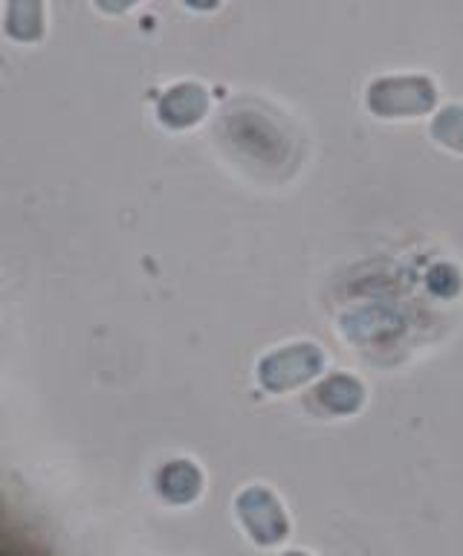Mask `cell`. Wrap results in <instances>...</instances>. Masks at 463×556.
<instances>
[{"mask_svg": "<svg viewBox=\"0 0 463 556\" xmlns=\"http://www.w3.org/2000/svg\"><path fill=\"white\" fill-rule=\"evenodd\" d=\"M437 85L426 73L376 76L365 87V108L380 119H414L435 111Z\"/></svg>", "mask_w": 463, "mask_h": 556, "instance_id": "6da1fadb", "label": "cell"}, {"mask_svg": "<svg viewBox=\"0 0 463 556\" xmlns=\"http://www.w3.org/2000/svg\"><path fill=\"white\" fill-rule=\"evenodd\" d=\"M324 365H327V356H324L319 342L296 339V342L267 351L255 365V374H258L263 391L284 394V391L301 389L307 382H313L316 377H322Z\"/></svg>", "mask_w": 463, "mask_h": 556, "instance_id": "7a4b0ae2", "label": "cell"}, {"mask_svg": "<svg viewBox=\"0 0 463 556\" xmlns=\"http://www.w3.org/2000/svg\"><path fill=\"white\" fill-rule=\"evenodd\" d=\"M235 516L255 545L275 547L290 536L287 507L267 484L244 486L235 495Z\"/></svg>", "mask_w": 463, "mask_h": 556, "instance_id": "3957f363", "label": "cell"}, {"mask_svg": "<svg viewBox=\"0 0 463 556\" xmlns=\"http://www.w3.org/2000/svg\"><path fill=\"white\" fill-rule=\"evenodd\" d=\"M227 139L232 146L246 154L255 163L279 165L281 160H287V137L284 128L275 125L270 116H263L258 111H235L229 113L223 122Z\"/></svg>", "mask_w": 463, "mask_h": 556, "instance_id": "277c9868", "label": "cell"}, {"mask_svg": "<svg viewBox=\"0 0 463 556\" xmlns=\"http://www.w3.org/2000/svg\"><path fill=\"white\" fill-rule=\"evenodd\" d=\"M339 330L350 345H385L406 333V316L397 304L388 302L350 304L339 316Z\"/></svg>", "mask_w": 463, "mask_h": 556, "instance_id": "5b68a950", "label": "cell"}, {"mask_svg": "<svg viewBox=\"0 0 463 556\" xmlns=\"http://www.w3.org/2000/svg\"><path fill=\"white\" fill-rule=\"evenodd\" d=\"M209 113V90L197 81H177L159 96L157 116L168 128H192Z\"/></svg>", "mask_w": 463, "mask_h": 556, "instance_id": "8992f818", "label": "cell"}, {"mask_svg": "<svg viewBox=\"0 0 463 556\" xmlns=\"http://www.w3.org/2000/svg\"><path fill=\"white\" fill-rule=\"evenodd\" d=\"M365 382L353 377L348 371H333L327 377L319 380V386L313 389V397L319 403L322 412L327 415H336V417H345V415H353L362 408L365 403Z\"/></svg>", "mask_w": 463, "mask_h": 556, "instance_id": "52a82bcc", "label": "cell"}, {"mask_svg": "<svg viewBox=\"0 0 463 556\" xmlns=\"http://www.w3.org/2000/svg\"><path fill=\"white\" fill-rule=\"evenodd\" d=\"M154 484H157V493L163 502L183 507V504H192L203 493V472L194 460L177 458L159 467Z\"/></svg>", "mask_w": 463, "mask_h": 556, "instance_id": "ba28073f", "label": "cell"}, {"mask_svg": "<svg viewBox=\"0 0 463 556\" xmlns=\"http://www.w3.org/2000/svg\"><path fill=\"white\" fill-rule=\"evenodd\" d=\"M428 134L437 146L449 148L454 154H463V104L452 102L437 108L432 122H428Z\"/></svg>", "mask_w": 463, "mask_h": 556, "instance_id": "9c48e42d", "label": "cell"}, {"mask_svg": "<svg viewBox=\"0 0 463 556\" xmlns=\"http://www.w3.org/2000/svg\"><path fill=\"white\" fill-rule=\"evenodd\" d=\"M10 35L18 41H33L41 35V7L38 3H15L10 9Z\"/></svg>", "mask_w": 463, "mask_h": 556, "instance_id": "30bf717a", "label": "cell"}, {"mask_svg": "<svg viewBox=\"0 0 463 556\" xmlns=\"http://www.w3.org/2000/svg\"><path fill=\"white\" fill-rule=\"evenodd\" d=\"M279 556H313V554H305V551H284V554Z\"/></svg>", "mask_w": 463, "mask_h": 556, "instance_id": "8fae6325", "label": "cell"}]
</instances>
